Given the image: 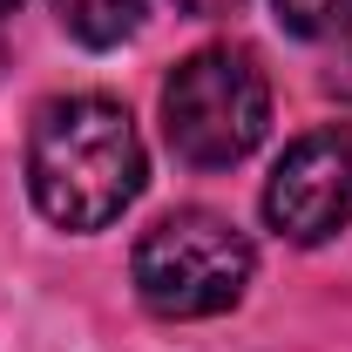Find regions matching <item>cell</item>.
Returning a JSON list of instances; mask_svg holds the SVG:
<instances>
[{"instance_id":"obj_1","label":"cell","mask_w":352,"mask_h":352,"mask_svg":"<svg viewBox=\"0 0 352 352\" xmlns=\"http://www.w3.org/2000/svg\"><path fill=\"white\" fill-rule=\"evenodd\" d=\"M28 190L47 223L102 230L142 197V135L109 95H61L34 116Z\"/></svg>"},{"instance_id":"obj_2","label":"cell","mask_w":352,"mask_h":352,"mask_svg":"<svg viewBox=\"0 0 352 352\" xmlns=\"http://www.w3.org/2000/svg\"><path fill=\"white\" fill-rule=\"evenodd\" d=\"M271 129V88L244 47H197L163 82V135L190 170L244 163Z\"/></svg>"},{"instance_id":"obj_3","label":"cell","mask_w":352,"mask_h":352,"mask_svg":"<svg viewBox=\"0 0 352 352\" xmlns=\"http://www.w3.org/2000/svg\"><path fill=\"white\" fill-rule=\"evenodd\" d=\"M251 237L217 210H170L135 244V292L156 318H217L251 285Z\"/></svg>"},{"instance_id":"obj_4","label":"cell","mask_w":352,"mask_h":352,"mask_svg":"<svg viewBox=\"0 0 352 352\" xmlns=\"http://www.w3.org/2000/svg\"><path fill=\"white\" fill-rule=\"evenodd\" d=\"M264 223L285 244H325L352 223V135H298L264 183Z\"/></svg>"},{"instance_id":"obj_5","label":"cell","mask_w":352,"mask_h":352,"mask_svg":"<svg viewBox=\"0 0 352 352\" xmlns=\"http://www.w3.org/2000/svg\"><path fill=\"white\" fill-rule=\"evenodd\" d=\"M142 7H149V0H54L61 28H68L82 47H116V41H129L135 21H142Z\"/></svg>"},{"instance_id":"obj_6","label":"cell","mask_w":352,"mask_h":352,"mask_svg":"<svg viewBox=\"0 0 352 352\" xmlns=\"http://www.w3.org/2000/svg\"><path fill=\"white\" fill-rule=\"evenodd\" d=\"M271 7H278V28L298 34V41L352 34V0H271Z\"/></svg>"},{"instance_id":"obj_7","label":"cell","mask_w":352,"mask_h":352,"mask_svg":"<svg viewBox=\"0 0 352 352\" xmlns=\"http://www.w3.org/2000/svg\"><path fill=\"white\" fill-rule=\"evenodd\" d=\"M183 14H197V21H217V14H237L244 0H176Z\"/></svg>"},{"instance_id":"obj_8","label":"cell","mask_w":352,"mask_h":352,"mask_svg":"<svg viewBox=\"0 0 352 352\" xmlns=\"http://www.w3.org/2000/svg\"><path fill=\"white\" fill-rule=\"evenodd\" d=\"M14 7H21V0H0V14H14Z\"/></svg>"}]
</instances>
